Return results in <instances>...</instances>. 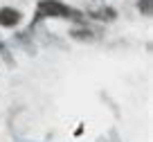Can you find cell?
Segmentation results:
<instances>
[{
  "label": "cell",
  "instance_id": "6da1fadb",
  "mask_svg": "<svg viewBox=\"0 0 153 142\" xmlns=\"http://www.w3.org/2000/svg\"><path fill=\"white\" fill-rule=\"evenodd\" d=\"M41 18H70L74 23H83V14L74 7H68L59 0H41L36 5V16H34V23Z\"/></svg>",
  "mask_w": 153,
  "mask_h": 142
},
{
  "label": "cell",
  "instance_id": "7a4b0ae2",
  "mask_svg": "<svg viewBox=\"0 0 153 142\" xmlns=\"http://www.w3.org/2000/svg\"><path fill=\"white\" fill-rule=\"evenodd\" d=\"M20 23V11L14 7H0V27H16Z\"/></svg>",
  "mask_w": 153,
  "mask_h": 142
},
{
  "label": "cell",
  "instance_id": "3957f363",
  "mask_svg": "<svg viewBox=\"0 0 153 142\" xmlns=\"http://www.w3.org/2000/svg\"><path fill=\"white\" fill-rule=\"evenodd\" d=\"M88 16L95 18V20H101V23H113L117 18V11L113 7H95V9L88 11Z\"/></svg>",
  "mask_w": 153,
  "mask_h": 142
},
{
  "label": "cell",
  "instance_id": "277c9868",
  "mask_svg": "<svg viewBox=\"0 0 153 142\" xmlns=\"http://www.w3.org/2000/svg\"><path fill=\"white\" fill-rule=\"evenodd\" d=\"M151 2L153 0H137V11L142 16H151Z\"/></svg>",
  "mask_w": 153,
  "mask_h": 142
}]
</instances>
